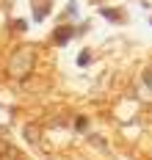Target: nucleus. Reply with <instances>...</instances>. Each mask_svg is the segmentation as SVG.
<instances>
[{
  "mask_svg": "<svg viewBox=\"0 0 152 160\" xmlns=\"http://www.w3.org/2000/svg\"><path fill=\"white\" fill-rule=\"evenodd\" d=\"M33 61H36V52L31 47H19L11 52V58H8V64H6V72H8V78L14 80H25L31 75V69H33Z\"/></svg>",
  "mask_w": 152,
  "mask_h": 160,
  "instance_id": "1",
  "label": "nucleus"
},
{
  "mask_svg": "<svg viewBox=\"0 0 152 160\" xmlns=\"http://www.w3.org/2000/svg\"><path fill=\"white\" fill-rule=\"evenodd\" d=\"M50 8H53V0H31V11H33L36 22H42L44 17L50 14Z\"/></svg>",
  "mask_w": 152,
  "mask_h": 160,
  "instance_id": "2",
  "label": "nucleus"
},
{
  "mask_svg": "<svg viewBox=\"0 0 152 160\" xmlns=\"http://www.w3.org/2000/svg\"><path fill=\"white\" fill-rule=\"evenodd\" d=\"M72 36H75V28H72V25H58V28L53 31V42H55L58 47H64Z\"/></svg>",
  "mask_w": 152,
  "mask_h": 160,
  "instance_id": "3",
  "label": "nucleus"
},
{
  "mask_svg": "<svg viewBox=\"0 0 152 160\" xmlns=\"http://www.w3.org/2000/svg\"><path fill=\"white\" fill-rule=\"evenodd\" d=\"M141 83H144V86H147V88L152 91V64L144 69V75H141Z\"/></svg>",
  "mask_w": 152,
  "mask_h": 160,
  "instance_id": "4",
  "label": "nucleus"
},
{
  "mask_svg": "<svg viewBox=\"0 0 152 160\" xmlns=\"http://www.w3.org/2000/svg\"><path fill=\"white\" fill-rule=\"evenodd\" d=\"M91 61V50H80V55H78V66H89Z\"/></svg>",
  "mask_w": 152,
  "mask_h": 160,
  "instance_id": "5",
  "label": "nucleus"
},
{
  "mask_svg": "<svg viewBox=\"0 0 152 160\" xmlns=\"http://www.w3.org/2000/svg\"><path fill=\"white\" fill-rule=\"evenodd\" d=\"M25 138H28V141H39V130L36 127H25Z\"/></svg>",
  "mask_w": 152,
  "mask_h": 160,
  "instance_id": "6",
  "label": "nucleus"
},
{
  "mask_svg": "<svg viewBox=\"0 0 152 160\" xmlns=\"http://www.w3.org/2000/svg\"><path fill=\"white\" fill-rule=\"evenodd\" d=\"M75 124H78L75 130H80V132H83V130H86V124H89V119H86V116H78V119H75Z\"/></svg>",
  "mask_w": 152,
  "mask_h": 160,
  "instance_id": "7",
  "label": "nucleus"
},
{
  "mask_svg": "<svg viewBox=\"0 0 152 160\" xmlns=\"http://www.w3.org/2000/svg\"><path fill=\"white\" fill-rule=\"evenodd\" d=\"M75 14H78V3L72 0V3H69V6H67V17H75Z\"/></svg>",
  "mask_w": 152,
  "mask_h": 160,
  "instance_id": "8",
  "label": "nucleus"
}]
</instances>
